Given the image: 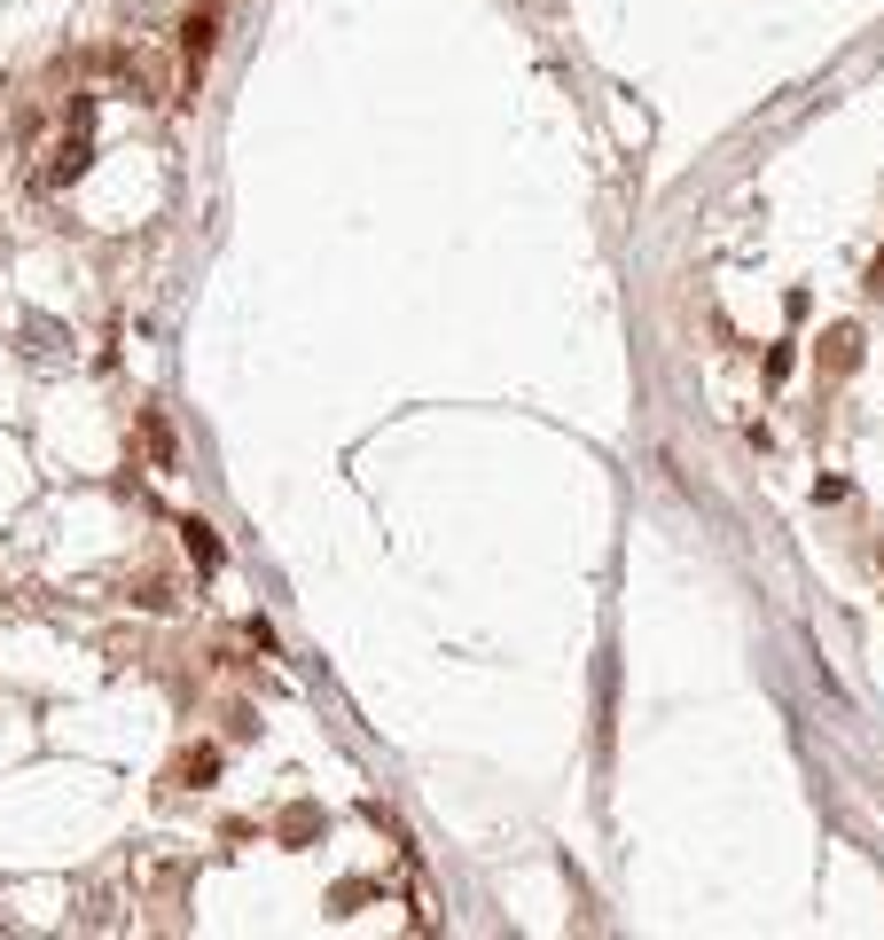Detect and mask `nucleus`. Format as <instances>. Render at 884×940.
<instances>
[{
	"label": "nucleus",
	"instance_id": "f257e3e1",
	"mask_svg": "<svg viewBox=\"0 0 884 940\" xmlns=\"http://www.w3.org/2000/svg\"><path fill=\"white\" fill-rule=\"evenodd\" d=\"M212 40H220V9L204 0V9L181 17V71H189V95L204 87V63H212Z\"/></svg>",
	"mask_w": 884,
	"mask_h": 940
},
{
	"label": "nucleus",
	"instance_id": "f03ea898",
	"mask_svg": "<svg viewBox=\"0 0 884 940\" xmlns=\"http://www.w3.org/2000/svg\"><path fill=\"white\" fill-rule=\"evenodd\" d=\"M814 361H822V377H853V369H861V329H853V321H838V329H822V346H814Z\"/></svg>",
	"mask_w": 884,
	"mask_h": 940
},
{
	"label": "nucleus",
	"instance_id": "7ed1b4c3",
	"mask_svg": "<svg viewBox=\"0 0 884 940\" xmlns=\"http://www.w3.org/2000/svg\"><path fill=\"white\" fill-rule=\"evenodd\" d=\"M181 549H189V564H196V572H212V564H220V541H212V526H204V518H189V526H181Z\"/></svg>",
	"mask_w": 884,
	"mask_h": 940
},
{
	"label": "nucleus",
	"instance_id": "20e7f679",
	"mask_svg": "<svg viewBox=\"0 0 884 940\" xmlns=\"http://www.w3.org/2000/svg\"><path fill=\"white\" fill-rule=\"evenodd\" d=\"M78 173H86V134L71 126V141H63V149H55V165H47V181H78Z\"/></svg>",
	"mask_w": 884,
	"mask_h": 940
},
{
	"label": "nucleus",
	"instance_id": "39448f33",
	"mask_svg": "<svg viewBox=\"0 0 884 940\" xmlns=\"http://www.w3.org/2000/svg\"><path fill=\"white\" fill-rule=\"evenodd\" d=\"M220 777V752H189L181 768H172V784H212Z\"/></svg>",
	"mask_w": 884,
	"mask_h": 940
},
{
	"label": "nucleus",
	"instance_id": "423d86ee",
	"mask_svg": "<svg viewBox=\"0 0 884 940\" xmlns=\"http://www.w3.org/2000/svg\"><path fill=\"white\" fill-rule=\"evenodd\" d=\"M141 432H149V455L172 463V432H164V415H141Z\"/></svg>",
	"mask_w": 884,
	"mask_h": 940
},
{
	"label": "nucleus",
	"instance_id": "0eeeda50",
	"mask_svg": "<svg viewBox=\"0 0 884 940\" xmlns=\"http://www.w3.org/2000/svg\"><path fill=\"white\" fill-rule=\"evenodd\" d=\"M313 823H321V815H313V807H290V815H283V838H290V846H298V838H313Z\"/></svg>",
	"mask_w": 884,
	"mask_h": 940
},
{
	"label": "nucleus",
	"instance_id": "6e6552de",
	"mask_svg": "<svg viewBox=\"0 0 884 940\" xmlns=\"http://www.w3.org/2000/svg\"><path fill=\"white\" fill-rule=\"evenodd\" d=\"M869 298H884V251L869 260Z\"/></svg>",
	"mask_w": 884,
	"mask_h": 940
},
{
	"label": "nucleus",
	"instance_id": "1a4fd4ad",
	"mask_svg": "<svg viewBox=\"0 0 884 940\" xmlns=\"http://www.w3.org/2000/svg\"><path fill=\"white\" fill-rule=\"evenodd\" d=\"M876 564H884V541H876Z\"/></svg>",
	"mask_w": 884,
	"mask_h": 940
}]
</instances>
